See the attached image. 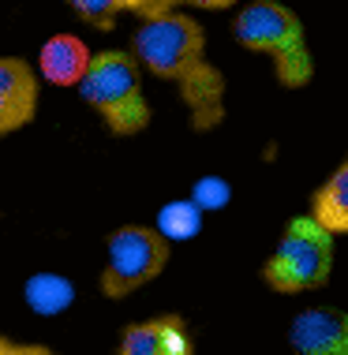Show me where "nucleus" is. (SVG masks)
Masks as SVG:
<instances>
[{"mask_svg": "<svg viewBox=\"0 0 348 355\" xmlns=\"http://www.w3.org/2000/svg\"><path fill=\"white\" fill-rule=\"evenodd\" d=\"M131 56L142 75L165 79L180 90L195 131H214L225 120V75L206 60V31L180 8L150 15L131 34Z\"/></svg>", "mask_w": 348, "mask_h": 355, "instance_id": "nucleus-1", "label": "nucleus"}, {"mask_svg": "<svg viewBox=\"0 0 348 355\" xmlns=\"http://www.w3.org/2000/svg\"><path fill=\"white\" fill-rule=\"evenodd\" d=\"M79 86L83 105L94 112L113 139H135L150 128L154 112L142 90V68L131 49H101L90 53Z\"/></svg>", "mask_w": 348, "mask_h": 355, "instance_id": "nucleus-2", "label": "nucleus"}, {"mask_svg": "<svg viewBox=\"0 0 348 355\" xmlns=\"http://www.w3.org/2000/svg\"><path fill=\"white\" fill-rule=\"evenodd\" d=\"M232 37L240 49L274 60V75L285 90H304L315 79V56L304 23L281 0H251L232 19Z\"/></svg>", "mask_w": 348, "mask_h": 355, "instance_id": "nucleus-3", "label": "nucleus"}, {"mask_svg": "<svg viewBox=\"0 0 348 355\" xmlns=\"http://www.w3.org/2000/svg\"><path fill=\"white\" fill-rule=\"evenodd\" d=\"M333 239L311 217H292L285 225L277 247L263 262V281L277 295H299L322 288L333 273Z\"/></svg>", "mask_w": 348, "mask_h": 355, "instance_id": "nucleus-4", "label": "nucleus"}, {"mask_svg": "<svg viewBox=\"0 0 348 355\" xmlns=\"http://www.w3.org/2000/svg\"><path fill=\"white\" fill-rule=\"evenodd\" d=\"M172 258V243L154 225H120L105 239V270L98 277L101 295L128 300L158 281Z\"/></svg>", "mask_w": 348, "mask_h": 355, "instance_id": "nucleus-5", "label": "nucleus"}, {"mask_svg": "<svg viewBox=\"0 0 348 355\" xmlns=\"http://www.w3.org/2000/svg\"><path fill=\"white\" fill-rule=\"evenodd\" d=\"M42 79L23 56H0V139L23 131L38 116Z\"/></svg>", "mask_w": 348, "mask_h": 355, "instance_id": "nucleus-6", "label": "nucleus"}, {"mask_svg": "<svg viewBox=\"0 0 348 355\" xmlns=\"http://www.w3.org/2000/svg\"><path fill=\"white\" fill-rule=\"evenodd\" d=\"M288 344L296 355H348V314L341 306L299 311L288 325Z\"/></svg>", "mask_w": 348, "mask_h": 355, "instance_id": "nucleus-7", "label": "nucleus"}, {"mask_svg": "<svg viewBox=\"0 0 348 355\" xmlns=\"http://www.w3.org/2000/svg\"><path fill=\"white\" fill-rule=\"evenodd\" d=\"M116 355H195V340L183 314H158L147 322H131L120 333Z\"/></svg>", "mask_w": 348, "mask_h": 355, "instance_id": "nucleus-8", "label": "nucleus"}, {"mask_svg": "<svg viewBox=\"0 0 348 355\" xmlns=\"http://www.w3.org/2000/svg\"><path fill=\"white\" fill-rule=\"evenodd\" d=\"M86 64H90V49L79 34H53L45 37L42 53H38V79L49 86H75L83 79Z\"/></svg>", "mask_w": 348, "mask_h": 355, "instance_id": "nucleus-9", "label": "nucleus"}, {"mask_svg": "<svg viewBox=\"0 0 348 355\" xmlns=\"http://www.w3.org/2000/svg\"><path fill=\"white\" fill-rule=\"evenodd\" d=\"M307 217H311L318 228H326L330 236L348 232V161H341V165L330 172V180L311 195Z\"/></svg>", "mask_w": 348, "mask_h": 355, "instance_id": "nucleus-10", "label": "nucleus"}, {"mask_svg": "<svg viewBox=\"0 0 348 355\" xmlns=\"http://www.w3.org/2000/svg\"><path fill=\"white\" fill-rule=\"evenodd\" d=\"M75 300V284L60 273H34L26 281V303L31 311H38L42 318H53V314L67 311Z\"/></svg>", "mask_w": 348, "mask_h": 355, "instance_id": "nucleus-11", "label": "nucleus"}, {"mask_svg": "<svg viewBox=\"0 0 348 355\" xmlns=\"http://www.w3.org/2000/svg\"><path fill=\"white\" fill-rule=\"evenodd\" d=\"M154 228H158L169 243L191 239V236H199V228H202V209L191 202V198H183V202H169V206L158 209V225H154Z\"/></svg>", "mask_w": 348, "mask_h": 355, "instance_id": "nucleus-12", "label": "nucleus"}, {"mask_svg": "<svg viewBox=\"0 0 348 355\" xmlns=\"http://www.w3.org/2000/svg\"><path fill=\"white\" fill-rule=\"evenodd\" d=\"M240 0H128L124 12L139 15V19H150V15H165V12H176V8H202V12H229L236 8Z\"/></svg>", "mask_w": 348, "mask_h": 355, "instance_id": "nucleus-13", "label": "nucleus"}, {"mask_svg": "<svg viewBox=\"0 0 348 355\" xmlns=\"http://www.w3.org/2000/svg\"><path fill=\"white\" fill-rule=\"evenodd\" d=\"M67 8H72L83 23H90L94 31H113L116 19L128 8V0H67Z\"/></svg>", "mask_w": 348, "mask_h": 355, "instance_id": "nucleus-14", "label": "nucleus"}, {"mask_svg": "<svg viewBox=\"0 0 348 355\" xmlns=\"http://www.w3.org/2000/svg\"><path fill=\"white\" fill-rule=\"evenodd\" d=\"M229 198H232V184L225 176H199L195 184H191V202H195L202 214L229 206Z\"/></svg>", "mask_w": 348, "mask_h": 355, "instance_id": "nucleus-15", "label": "nucleus"}, {"mask_svg": "<svg viewBox=\"0 0 348 355\" xmlns=\"http://www.w3.org/2000/svg\"><path fill=\"white\" fill-rule=\"evenodd\" d=\"M0 355H53V352L42 348V344H23L12 337H0Z\"/></svg>", "mask_w": 348, "mask_h": 355, "instance_id": "nucleus-16", "label": "nucleus"}]
</instances>
